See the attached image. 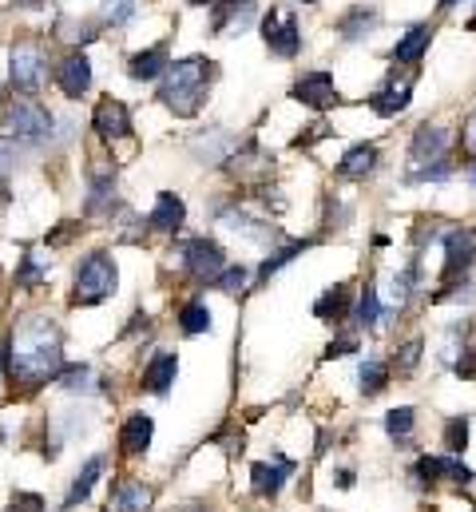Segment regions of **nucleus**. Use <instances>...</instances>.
I'll return each instance as SVG.
<instances>
[{
    "label": "nucleus",
    "instance_id": "obj_1",
    "mask_svg": "<svg viewBox=\"0 0 476 512\" xmlns=\"http://www.w3.org/2000/svg\"><path fill=\"white\" fill-rule=\"evenodd\" d=\"M8 374L24 385H44L64 374V346H60V330L52 318L44 314H28L16 322L12 338H8Z\"/></svg>",
    "mask_w": 476,
    "mask_h": 512
},
{
    "label": "nucleus",
    "instance_id": "obj_2",
    "mask_svg": "<svg viewBox=\"0 0 476 512\" xmlns=\"http://www.w3.org/2000/svg\"><path fill=\"white\" fill-rule=\"evenodd\" d=\"M215 76V64L203 60V56H187L179 64L167 68V80L159 88V100L175 112V116H195L203 108V92H207V80Z\"/></svg>",
    "mask_w": 476,
    "mask_h": 512
},
{
    "label": "nucleus",
    "instance_id": "obj_3",
    "mask_svg": "<svg viewBox=\"0 0 476 512\" xmlns=\"http://www.w3.org/2000/svg\"><path fill=\"white\" fill-rule=\"evenodd\" d=\"M409 477L421 485V489H433V485H453V489H473L476 473L453 453H425L413 461Z\"/></svg>",
    "mask_w": 476,
    "mask_h": 512
},
{
    "label": "nucleus",
    "instance_id": "obj_4",
    "mask_svg": "<svg viewBox=\"0 0 476 512\" xmlns=\"http://www.w3.org/2000/svg\"><path fill=\"white\" fill-rule=\"evenodd\" d=\"M112 294H116V262L108 255H88L76 270L72 302L76 306H96V302H104Z\"/></svg>",
    "mask_w": 476,
    "mask_h": 512
},
{
    "label": "nucleus",
    "instance_id": "obj_5",
    "mask_svg": "<svg viewBox=\"0 0 476 512\" xmlns=\"http://www.w3.org/2000/svg\"><path fill=\"white\" fill-rule=\"evenodd\" d=\"M4 128H8V135L16 143H44L52 135V128H56V120L36 100H12L8 112H4Z\"/></svg>",
    "mask_w": 476,
    "mask_h": 512
},
{
    "label": "nucleus",
    "instance_id": "obj_6",
    "mask_svg": "<svg viewBox=\"0 0 476 512\" xmlns=\"http://www.w3.org/2000/svg\"><path fill=\"white\" fill-rule=\"evenodd\" d=\"M175 258H179L183 274H191V278H199V282H215V278L227 270L223 247L211 243V239H187V243L175 251Z\"/></svg>",
    "mask_w": 476,
    "mask_h": 512
},
{
    "label": "nucleus",
    "instance_id": "obj_7",
    "mask_svg": "<svg viewBox=\"0 0 476 512\" xmlns=\"http://www.w3.org/2000/svg\"><path fill=\"white\" fill-rule=\"evenodd\" d=\"M476 262V227H453L445 231V266H441V282L453 286L461 278L473 274Z\"/></svg>",
    "mask_w": 476,
    "mask_h": 512
},
{
    "label": "nucleus",
    "instance_id": "obj_8",
    "mask_svg": "<svg viewBox=\"0 0 476 512\" xmlns=\"http://www.w3.org/2000/svg\"><path fill=\"white\" fill-rule=\"evenodd\" d=\"M262 36H266V48L282 60H294L302 52V28H298V16L294 12H282V8H270L266 20H262Z\"/></svg>",
    "mask_w": 476,
    "mask_h": 512
},
{
    "label": "nucleus",
    "instance_id": "obj_9",
    "mask_svg": "<svg viewBox=\"0 0 476 512\" xmlns=\"http://www.w3.org/2000/svg\"><path fill=\"white\" fill-rule=\"evenodd\" d=\"M449 147H453V131L441 128V124H421L413 131L409 159H413V167H425L433 159H449Z\"/></svg>",
    "mask_w": 476,
    "mask_h": 512
},
{
    "label": "nucleus",
    "instance_id": "obj_10",
    "mask_svg": "<svg viewBox=\"0 0 476 512\" xmlns=\"http://www.w3.org/2000/svg\"><path fill=\"white\" fill-rule=\"evenodd\" d=\"M298 104H306V108H334L342 96H338V84H334V76L330 72H306V76H298V84H294V92H290Z\"/></svg>",
    "mask_w": 476,
    "mask_h": 512
},
{
    "label": "nucleus",
    "instance_id": "obj_11",
    "mask_svg": "<svg viewBox=\"0 0 476 512\" xmlns=\"http://www.w3.org/2000/svg\"><path fill=\"white\" fill-rule=\"evenodd\" d=\"M12 84L16 92H36L44 84V56L36 44H16L12 48Z\"/></svg>",
    "mask_w": 476,
    "mask_h": 512
},
{
    "label": "nucleus",
    "instance_id": "obj_12",
    "mask_svg": "<svg viewBox=\"0 0 476 512\" xmlns=\"http://www.w3.org/2000/svg\"><path fill=\"white\" fill-rule=\"evenodd\" d=\"M294 473V461L290 457H282V453H274L270 461H258L254 469H250V481H254V497H262V501H274L278 493H282V485H286V477Z\"/></svg>",
    "mask_w": 476,
    "mask_h": 512
},
{
    "label": "nucleus",
    "instance_id": "obj_13",
    "mask_svg": "<svg viewBox=\"0 0 476 512\" xmlns=\"http://www.w3.org/2000/svg\"><path fill=\"white\" fill-rule=\"evenodd\" d=\"M409 100H413V80H409V76H405V80H397V72H393V76H389V80L369 96V108H373L377 116H385V120H389V116H401V112L409 108Z\"/></svg>",
    "mask_w": 476,
    "mask_h": 512
},
{
    "label": "nucleus",
    "instance_id": "obj_14",
    "mask_svg": "<svg viewBox=\"0 0 476 512\" xmlns=\"http://www.w3.org/2000/svg\"><path fill=\"white\" fill-rule=\"evenodd\" d=\"M227 163H231V171H235L242 183H258V179H266V175L274 171V155H270V151H262L254 139H250V143H242Z\"/></svg>",
    "mask_w": 476,
    "mask_h": 512
},
{
    "label": "nucleus",
    "instance_id": "obj_15",
    "mask_svg": "<svg viewBox=\"0 0 476 512\" xmlns=\"http://www.w3.org/2000/svg\"><path fill=\"white\" fill-rule=\"evenodd\" d=\"M56 84H60V92H64V96L80 100V96L92 88V64H88V56L68 52V56L60 60V68H56Z\"/></svg>",
    "mask_w": 476,
    "mask_h": 512
},
{
    "label": "nucleus",
    "instance_id": "obj_16",
    "mask_svg": "<svg viewBox=\"0 0 476 512\" xmlns=\"http://www.w3.org/2000/svg\"><path fill=\"white\" fill-rule=\"evenodd\" d=\"M92 128L100 131L104 139H127L131 135V112L119 100H100V108L92 112Z\"/></svg>",
    "mask_w": 476,
    "mask_h": 512
},
{
    "label": "nucleus",
    "instance_id": "obj_17",
    "mask_svg": "<svg viewBox=\"0 0 476 512\" xmlns=\"http://www.w3.org/2000/svg\"><path fill=\"white\" fill-rule=\"evenodd\" d=\"M183 219H187L183 199H179V195H171V191H163V195L155 199V211L147 215V227H151V231L171 235V231H179V227H183Z\"/></svg>",
    "mask_w": 476,
    "mask_h": 512
},
{
    "label": "nucleus",
    "instance_id": "obj_18",
    "mask_svg": "<svg viewBox=\"0 0 476 512\" xmlns=\"http://www.w3.org/2000/svg\"><path fill=\"white\" fill-rule=\"evenodd\" d=\"M429 44H433V24L409 28V32L393 44V64H421V56H425Z\"/></svg>",
    "mask_w": 476,
    "mask_h": 512
},
{
    "label": "nucleus",
    "instance_id": "obj_19",
    "mask_svg": "<svg viewBox=\"0 0 476 512\" xmlns=\"http://www.w3.org/2000/svg\"><path fill=\"white\" fill-rule=\"evenodd\" d=\"M175 374H179V358H175L171 350H159V354L147 362V370H143V389L167 393V389L175 385Z\"/></svg>",
    "mask_w": 476,
    "mask_h": 512
},
{
    "label": "nucleus",
    "instance_id": "obj_20",
    "mask_svg": "<svg viewBox=\"0 0 476 512\" xmlns=\"http://www.w3.org/2000/svg\"><path fill=\"white\" fill-rule=\"evenodd\" d=\"M151 433H155V421L147 413H131L119 429V449L123 453H143L151 445Z\"/></svg>",
    "mask_w": 476,
    "mask_h": 512
},
{
    "label": "nucleus",
    "instance_id": "obj_21",
    "mask_svg": "<svg viewBox=\"0 0 476 512\" xmlns=\"http://www.w3.org/2000/svg\"><path fill=\"white\" fill-rule=\"evenodd\" d=\"M151 485H143V481H119L116 489H112V512H147L151 505Z\"/></svg>",
    "mask_w": 476,
    "mask_h": 512
},
{
    "label": "nucleus",
    "instance_id": "obj_22",
    "mask_svg": "<svg viewBox=\"0 0 476 512\" xmlns=\"http://www.w3.org/2000/svg\"><path fill=\"white\" fill-rule=\"evenodd\" d=\"M167 68H171V60H167V44H155V48L131 56L127 76H131V80H155V76H163Z\"/></svg>",
    "mask_w": 476,
    "mask_h": 512
},
{
    "label": "nucleus",
    "instance_id": "obj_23",
    "mask_svg": "<svg viewBox=\"0 0 476 512\" xmlns=\"http://www.w3.org/2000/svg\"><path fill=\"white\" fill-rule=\"evenodd\" d=\"M373 171H377V147L373 143H357V147H350L342 155V163H338V175L342 179H365Z\"/></svg>",
    "mask_w": 476,
    "mask_h": 512
},
{
    "label": "nucleus",
    "instance_id": "obj_24",
    "mask_svg": "<svg viewBox=\"0 0 476 512\" xmlns=\"http://www.w3.org/2000/svg\"><path fill=\"white\" fill-rule=\"evenodd\" d=\"M314 314H318L322 322H342V318L350 314V286H346V282L330 286V290L314 302Z\"/></svg>",
    "mask_w": 476,
    "mask_h": 512
},
{
    "label": "nucleus",
    "instance_id": "obj_25",
    "mask_svg": "<svg viewBox=\"0 0 476 512\" xmlns=\"http://www.w3.org/2000/svg\"><path fill=\"white\" fill-rule=\"evenodd\" d=\"M385 433H389L393 445H409L413 433H417V409H413V405L389 409V413H385Z\"/></svg>",
    "mask_w": 476,
    "mask_h": 512
},
{
    "label": "nucleus",
    "instance_id": "obj_26",
    "mask_svg": "<svg viewBox=\"0 0 476 512\" xmlns=\"http://www.w3.org/2000/svg\"><path fill=\"white\" fill-rule=\"evenodd\" d=\"M250 12H254V0H219L215 4V16H211V28L215 32H227V28H242L246 20H250Z\"/></svg>",
    "mask_w": 476,
    "mask_h": 512
},
{
    "label": "nucleus",
    "instance_id": "obj_27",
    "mask_svg": "<svg viewBox=\"0 0 476 512\" xmlns=\"http://www.w3.org/2000/svg\"><path fill=\"white\" fill-rule=\"evenodd\" d=\"M104 477V457H92L84 469H80V477L72 481V489H68V497H64V509H76L80 501H88V493H92V485Z\"/></svg>",
    "mask_w": 476,
    "mask_h": 512
},
{
    "label": "nucleus",
    "instance_id": "obj_28",
    "mask_svg": "<svg viewBox=\"0 0 476 512\" xmlns=\"http://www.w3.org/2000/svg\"><path fill=\"white\" fill-rule=\"evenodd\" d=\"M310 247H314V239H290L286 247H278L274 255H270V258H266V262H262V266H258V278L266 282L270 274H278V270H282L286 262H294V258H298V255H306Z\"/></svg>",
    "mask_w": 476,
    "mask_h": 512
},
{
    "label": "nucleus",
    "instance_id": "obj_29",
    "mask_svg": "<svg viewBox=\"0 0 476 512\" xmlns=\"http://www.w3.org/2000/svg\"><path fill=\"white\" fill-rule=\"evenodd\" d=\"M373 24H377V8L357 4V8H350V12L338 20V32H342V40H361V36H365Z\"/></svg>",
    "mask_w": 476,
    "mask_h": 512
},
{
    "label": "nucleus",
    "instance_id": "obj_30",
    "mask_svg": "<svg viewBox=\"0 0 476 512\" xmlns=\"http://www.w3.org/2000/svg\"><path fill=\"white\" fill-rule=\"evenodd\" d=\"M389 374H393V370H389L385 362H377V358H365V362L357 366V382H361V393H365V397H377V393L389 385Z\"/></svg>",
    "mask_w": 476,
    "mask_h": 512
},
{
    "label": "nucleus",
    "instance_id": "obj_31",
    "mask_svg": "<svg viewBox=\"0 0 476 512\" xmlns=\"http://www.w3.org/2000/svg\"><path fill=\"white\" fill-rule=\"evenodd\" d=\"M417 286H421V258H409V266L393 274V302L405 306L417 294Z\"/></svg>",
    "mask_w": 476,
    "mask_h": 512
},
{
    "label": "nucleus",
    "instance_id": "obj_32",
    "mask_svg": "<svg viewBox=\"0 0 476 512\" xmlns=\"http://www.w3.org/2000/svg\"><path fill=\"white\" fill-rule=\"evenodd\" d=\"M469 417L461 413V417H449L445 421V429H441V445H445V453H453V457H461L465 449H469Z\"/></svg>",
    "mask_w": 476,
    "mask_h": 512
},
{
    "label": "nucleus",
    "instance_id": "obj_33",
    "mask_svg": "<svg viewBox=\"0 0 476 512\" xmlns=\"http://www.w3.org/2000/svg\"><path fill=\"white\" fill-rule=\"evenodd\" d=\"M421 350H425L421 338H409V342H401V346L393 350V370H397V378L417 374V366H421Z\"/></svg>",
    "mask_w": 476,
    "mask_h": 512
},
{
    "label": "nucleus",
    "instance_id": "obj_34",
    "mask_svg": "<svg viewBox=\"0 0 476 512\" xmlns=\"http://www.w3.org/2000/svg\"><path fill=\"white\" fill-rule=\"evenodd\" d=\"M179 330L183 334H203V330H211V310H207V302H187L183 310H179Z\"/></svg>",
    "mask_w": 476,
    "mask_h": 512
},
{
    "label": "nucleus",
    "instance_id": "obj_35",
    "mask_svg": "<svg viewBox=\"0 0 476 512\" xmlns=\"http://www.w3.org/2000/svg\"><path fill=\"white\" fill-rule=\"evenodd\" d=\"M354 318H357V326H361V330H373V326L381 322V298H377V286H373V282L361 290Z\"/></svg>",
    "mask_w": 476,
    "mask_h": 512
},
{
    "label": "nucleus",
    "instance_id": "obj_36",
    "mask_svg": "<svg viewBox=\"0 0 476 512\" xmlns=\"http://www.w3.org/2000/svg\"><path fill=\"white\" fill-rule=\"evenodd\" d=\"M40 282H44V262L36 251H24L20 270H16V286H40Z\"/></svg>",
    "mask_w": 476,
    "mask_h": 512
},
{
    "label": "nucleus",
    "instance_id": "obj_37",
    "mask_svg": "<svg viewBox=\"0 0 476 512\" xmlns=\"http://www.w3.org/2000/svg\"><path fill=\"white\" fill-rule=\"evenodd\" d=\"M56 382L64 385V389H92V382H96V374H92V366H68Z\"/></svg>",
    "mask_w": 476,
    "mask_h": 512
},
{
    "label": "nucleus",
    "instance_id": "obj_38",
    "mask_svg": "<svg viewBox=\"0 0 476 512\" xmlns=\"http://www.w3.org/2000/svg\"><path fill=\"white\" fill-rule=\"evenodd\" d=\"M135 16V0H104V20L108 24H127Z\"/></svg>",
    "mask_w": 476,
    "mask_h": 512
},
{
    "label": "nucleus",
    "instance_id": "obj_39",
    "mask_svg": "<svg viewBox=\"0 0 476 512\" xmlns=\"http://www.w3.org/2000/svg\"><path fill=\"white\" fill-rule=\"evenodd\" d=\"M215 286H219L223 294H238V290L246 286V270H242V266H227V270L215 278Z\"/></svg>",
    "mask_w": 476,
    "mask_h": 512
},
{
    "label": "nucleus",
    "instance_id": "obj_40",
    "mask_svg": "<svg viewBox=\"0 0 476 512\" xmlns=\"http://www.w3.org/2000/svg\"><path fill=\"white\" fill-rule=\"evenodd\" d=\"M361 350V342H357V334H342V338H334L330 342V350H326V358H346V354H357Z\"/></svg>",
    "mask_w": 476,
    "mask_h": 512
},
{
    "label": "nucleus",
    "instance_id": "obj_41",
    "mask_svg": "<svg viewBox=\"0 0 476 512\" xmlns=\"http://www.w3.org/2000/svg\"><path fill=\"white\" fill-rule=\"evenodd\" d=\"M8 512H44V501L36 493H16V501L8 505Z\"/></svg>",
    "mask_w": 476,
    "mask_h": 512
},
{
    "label": "nucleus",
    "instance_id": "obj_42",
    "mask_svg": "<svg viewBox=\"0 0 476 512\" xmlns=\"http://www.w3.org/2000/svg\"><path fill=\"white\" fill-rule=\"evenodd\" d=\"M461 147H465L469 159H476V112H469V120H465V128H461Z\"/></svg>",
    "mask_w": 476,
    "mask_h": 512
},
{
    "label": "nucleus",
    "instance_id": "obj_43",
    "mask_svg": "<svg viewBox=\"0 0 476 512\" xmlns=\"http://www.w3.org/2000/svg\"><path fill=\"white\" fill-rule=\"evenodd\" d=\"M338 489H354V469H338Z\"/></svg>",
    "mask_w": 476,
    "mask_h": 512
},
{
    "label": "nucleus",
    "instance_id": "obj_44",
    "mask_svg": "<svg viewBox=\"0 0 476 512\" xmlns=\"http://www.w3.org/2000/svg\"><path fill=\"white\" fill-rule=\"evenodd\" d=\"M8 159H12V151H8V143H0V167H8Z\"/></svg>",
    "mask_w": 476,
    "mask_h": 512
},
{
    "label": "nucleus",
    "instance_id": "obj_45",
    "mask_svg": "<svg viewBox=\"0 0 476 512\" xmlns=\"http://www.w3.org/2000/svg\"><path fill=\"white\" fill-rule=\"evenodd\" d=\"M12 4H20V8H40L44 0H12Z\"/></svg>",
    "mask_w": 476,
    "mask_h": 512
},
{
    "label": "nucleus",
    "instance_id": "obj_46",
    "mask_svg": "<svg viewBox=\"0 0 476 512\" xmlns=\"http://www.w3.org/2000/svg\"><path fill=\"white\" fill-rule=\"evenodd\" d=\"M465 175H469V183H473V187H476V159H473V163H469V171H465Z\"/></svg>",
    "mask_w": 476,
    "mask_h": 512
},
{
    "label": "nucleus",
    "instance_id": "obj_47",
    "mask_svg": "<svg viewBox=\"0 0 476 512\" xmlns=\"http://www.w3.org/2000/svg\"><path fill=\"white\" fill-rule=\"evenodd\" d=\"M465 28H469V32H476V12L469 16V24H465Z\"/></svg>",
    "mask_w": 476,
    "mask_h": 512
},
{
    "label": "nucleus",
    "instance_id": "obj_48",
    "mask_svg": "<svg viewBox=\"0 0 476 512\" xmlns=\"http://www.w3.org/2000/svg\"><path fill=\"white\" fill-rule=\"evenodd\" d=\"M453 4H461V0H441V8H453Z\"/></svg>",
    "mask_w": 476,
    "mask_h": 512
},
{
    "label": "nucleus",
    "instance_id": "obj_49",
    "mask_svg": "<svg viewBox=\"0 0 476 512\" xmlns=\"http://www.w3.org/2000/svg\"><path fill=\"white\" fill-rule=\"evenodd\" d=\"M187 4H215V0H187Z\"/></svg>",
    "mask_w": 476,
    "mask_h": 512
},
{
    "label": "nucleus",
    "instance_id": "obj_50",
    "mask_svg": "<svg viewBox=\"0 0 476 512\" xmlns=\"http://www.w3.org/2000/svg\"><path fill=\"white\" fill-rule=\"evenodd\" d=\"M183 512H203V509H183Z\"/></svg>",
    "mask_w": 476,
    "mask_h": 512
}]
</instances>
